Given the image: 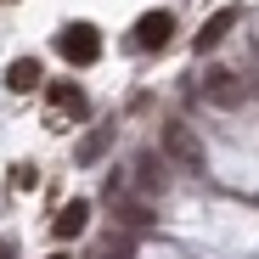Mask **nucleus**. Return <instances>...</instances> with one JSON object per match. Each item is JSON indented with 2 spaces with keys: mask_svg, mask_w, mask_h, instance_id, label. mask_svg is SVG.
<instances>
[{
  "mask_svg": "<svg viewBox=\"0 0 259 259\" xmlns=\"http://www.w3.org/2000/svg\"><path fill=\"white\" fill-rule=\"evenodd\" d=\"M163 158L181 163L186 175H203V169H208V152H203L197 130H192L186 118H169V124H163Z\"/></svg>",
  "mask_w": 259,
  "mask_h": 259,
  "instance_id": "1",
  "label": "nucleus"
},
{
  "mask_svg": "<svg viewBox=\"0 0 259 259\" xmlns=\"http://www.w3.org/2000/svg\"><path fill=\"white\" fill-rule=\"evenodd\" d=\"M57 51H62L73 68H91V62L102 57V34H96V23H68V28L57 34Z\"/></svg>",
  "mask_w": 259,
  "mask_h": 259,
  "instance_id": "2",
  "label": "nucleus"
},
{
  "mask_svg": "<svg viewBox=\"0 0 259 259\" xmlns=\"http://www.w3.org/2000/svg\"><path fill=\"white\" fill-rule=\"evenodd\" d=\"M169 39H175V17L169 12H141L136 17V46L141 51H163Z\"/></svg>",
  "mask_w": 259,
  "mask_h": 259,
  "instance_id": "3",
  "label": "nucleus"
},
{
  "mask_svg": "<svg viewBox=\"0 0 259 259\" xmlns=\"http://www.w3.org/2000/svg\"><path fill=\"white\" fill-rule=\"evenodd\" d=\"M237 17H242L237 6H220V12H214V17H208V23L197 28V51H214V46H220V39H226V34L237 28Z\"/></svg>",
  "mask_w": 259,
  "mask_h": 259,
  "instance_id": "4",
  "label": "nucleus"
},
{
  "mask_svg": "<svg viewBox=\"0 0 259 259\" xmlns=\"http://www.w3.org/2000/svg\"><path fill=\"white\" fill-rule=\"evenodd\" d=\"M84 226H91V203H84V197H73V203H68V208L57 214V220H51V231H57L62 242H73V237H79Z\"/></svg>",
  "mask_w": 259,
  "mask_h": 259,
  "instance_id": "5",
  "label": "nucleus"
},
{
  "mask_svg": "<svg viewBox=\"0 0 259 259\" xmlns=\"http://www.w3.org/2000/svg\"><path fill=\"white\" fill-rule=\"evenodd\" d=\"M46 102L57 107V113H68V118H84V107H91V102H84V91H79V84H46Z\"/></svg>",
  "mask_w": 259,
  "mask_h": 259,
  "instance_id": "6",
  "label": "nucleus"
},
{
  "mask_svg": "<svg viewBox=\"0 0 259 259\" xmlns=\"http://www.w3.org/2000/svg\"><path fill=\"white\" fill-rule=\"evenodd\" d=\"M203 96H208V102H220V107L242 102V91H237V73H226V68H220V73H208V79H203Z\"/></svg>",
  "mask_w": 259,
  "mask_h": 259,
  "instance_id": "7",
  "label": "nucleus"
},
{
  "mask_svg": "<svg viewBox=\"0 0 259 259\" xmlns=\"http://www.w3.org/2000/svg\"><path fill=\"white\" fill-rule=\"evenodd\" d=\"M6 91H17V96H23V91H39V62H34V57H17V62L6 68Z\"/></svg>",
  "mask_w": 259,
  "mask_h": 259,
  "instance_id": "8",
  "label": "nucleus"
},
{
  "mask_svg": "<svg viewBox=\"0 0 259 259\" xmlns=\"http://www.w3.org/2000/svg\"><path fill=\"white\" fill-rule=\"evenodd\" d=\"M102 152H107V136H91V141H79V158H84V163H96Z\"/></svg>",
  "mask_w": 259,
  "mask_h": 259,
  "instance_id": "9",
  "label": "nucleus"
},
{
  "mask_svg": "<svg viewBox=\"0 0 259 259\" xmlns=\"http://www.w3.org/2000/svg\"><path fill=\"white\" fill-rule=\"evenodd\" d=\"M34 181H39V175H34L28 163H17V169H12V186H17V192H34Z\"/></svg>",
  "mask_w": 259,
  "mask_h": 259,
  "instance_id": "10",
  "label": "nucleus"
},
{
  "mask_svg": "<svg viewBox=\"0 0 259 259\" xmlns=\"http://www.w3.org/2000/svg\"><path fill=\"white\" fill-rule=\"evenodd\" d=\"M0 259H17V253H12V242H0Z\"/></svg>",
  "mask_w": 259,
  "mask_h": 259,
  "instance_id": "11",
  "label": "nucleus"
},
{
  "mask_svg": "<svg viewBox=\"0 0 259 259\" xmlns=\"http://www.w3.org/2000/svg\"><path fill=\"white\" fill-rule=\"evenodd\" d=\"M51 259H68V253H51Z\"/></svg>",
  "mask_w": 259,
  "mask_h": 259,
  "instance_id": "12",
  "label": "nucleus"
}]
</instances>
